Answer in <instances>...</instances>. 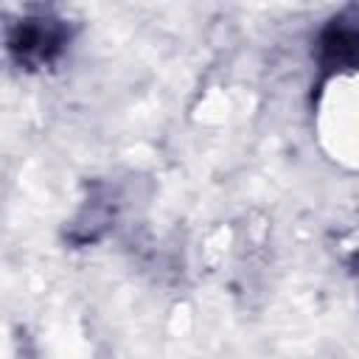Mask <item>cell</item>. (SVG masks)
<instances>
[{
    "label": "cell",
    "mask_w": 359,
    "mask_h": 359,
    "mask_svg": "<svg viewBox=\"0 0 359 359\" xmlns=\"http://www.w3.org/2000/svg\"><path fill=\"white\" fill-rule=\"evenodd\" d=\"M62 25L56 20H25L14 28L8 45L20 62L39 65L48 62L59 48H62Z\"/></svg>",
    "instance_id": "cell-1"
}]
</instances>
